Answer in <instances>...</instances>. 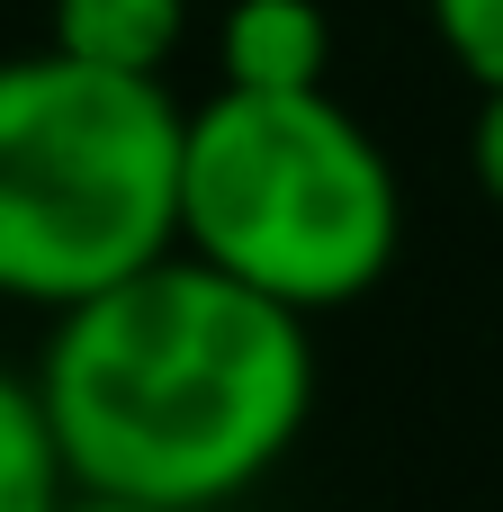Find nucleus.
Returning a JSON list of instances; mask_svg holds the SVG:
<instances>
[{"mask_svg":"<svg viewBox=\"0 0 503 512\" xmlns=\"http://www.w3.org/2000/svg\"><path fill=\"white\" fill-rule=\"evenodd\" d=\"M54 512H171V504H135V495H90V486H72Z\"/></svg>","mask_w":503,"mask_h":512,"instance_id":"obj_9","label":"nucleus"},{"mask_svg":"<svg viewBox=\"0 0 503 512\" xmlns=\"http://www.w3.org/2000/svg\"><path fill=\"white\" fill-rule=\"evenodd\" d=\"M36 405L72 486L216 512L297 450L315 414V342L297 306L171 243L63 306Z\"/></svg>","mask_w":503,"mask_h":512,"instance_id":"obj_1","label":"nucleus"},{"mask_svg":"<svg viewBox=\"0 0 503 512\" xmlns=\"http://www.w3.org/2000/svg\"><path fill=\"white\" fill-rule=\"evenodd\" d=\"M432 27H441L450 63H459L477 90L503 81V0H432Z\"/></svg>","mask_w":503,"mask_h":512,"instance_id":"obj_7","label":"nucleus"},{"mask_svg":"<svg viewBox=\"0 0 503 512\" xmlns=\"http://www.w3.org/2000/svg\"><path fill=\"white\" fill-rule=\"evenodd\" d=\"M189 36V0H54V45L108 72H162Z\"/></svg>","mask_w":503,"mask_h":512,"instance_id":"obj_5","label":"nucleus"},{"mask_svg":"<svg viewBox=\"0 0 503 512\" xmlns=\"http://www.w3.org/2000/svg\"><path fill=\"white\" fill-rule=\"evenodd\" d=\"M180 243V108L162 72L63 45L0 63V297L72 306Z\"/></svg>","mask_w":503,"mask_h":512,"instance_id":"obj_3","label":"nucleus"},{"mask_svg":"<svg viewBox=\"0 0 503 512\" xmlns=\"http://www.w3.org/2000/svg\"><path fill=\"white\" fill-rule=\"evenodd\" d=\"M468 171H477V189L503 207V81L477 99V126H468Z\"/></svg>","mask_w":503,"mask_h":512,"instance_id":"obj_8","label":"nucleus"},{"mask_svg":"<svg viewBox=\"0 0 503 512\" xmlns=\"http://www.w3.org/2000/svg\"><path fill=\"white\" fill-rule=\"evenodd\" d=\"M405 234L378 135L333 90H216L180 117V252L324 315L387 279Z\"/></svg>","mask_w":503,"mask_h":512,"instance_id":"obj_2","label":"nucleus"},{"mask_svg":"<svg viewBox=\"0 0 503 512\" xmlns=\"http://www.w3.org/2000/svg\"><path fill=\"white\" fill-rule=\"evenodd\" d=\"M216 63H225V90H324L333 18L324 0H234Z\"/></svg>","mask_w":503,"mask_h":512,"instance_id":"obj_4","label":"nucleus"},{"mask_svg":"<svg viewBox=\"0 0 503 512\" xmlns=\"http://www.w3.org/2000/svg\"><path fill=\"white\" fill-rule=\"evenodd\" d=\"M63 495H72V477H63L54 423L36 405V378L0 369V512H54Z\"/></svg>","mask_w":503,"mask_h":512,"instance_id":"obj_6","label":"nucleus"}]
</instances>
